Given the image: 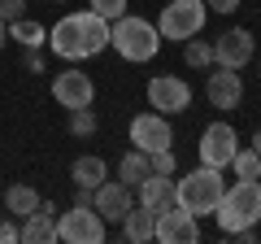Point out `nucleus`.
Instances as JSON below:
<instances>
[{"mask_svg":"<svg viewBox=\"0 0 261 244\" xmlns=\"http://www.w3.org/2000/svg\"><path fill=\"white\" fill-rule=\"evenodd\" d=\"M48 44L61 61H87V57L105 53L109 48V22L92 9H79V13H65L53 31H48Z\"/></svg>","mask_w":261,"mask_h":244,"instance_id":"1","label":"nucleus"},{"mask_svg":"<svg viewBox=\"0 0 261 244\" xmlns=\"http://www.w3.org/2000/svg\"><path fill=\"white\" fill-rule=\"evenodd\" d=\"M214 218L226 235L244 231V227H257L261 223V179H235V183H226Z\"/></svg>","mask_w":261,"mask_h":244,"instance_id":"2","label":"nucleus"},{"mask_svg":"<svg viewBox=\"0 0 261 244\" xmlns=\"http://www.w3.org/2000/svg\"><path fill=\"white\" fill-rule=\"evenodd\" d=\"M109 44L122 61H152L161 53V31L157 22L135 18V13H122L118 22H109Z\"/></svg>","mask_w":261,"mask_h":244,"instance_id":"3","label":"nucleus"},{"mask_svg":"<svg viewBox=\"0 0 261 244\" xmlns=\"http://www.w3.org/2000/svg\"><path fill=\"white\" fill-rule=\"evenodd\" d=\"M222 192H226V179H222V170H214V166H196V170H187L183 179H174V205H183L187 214H196V218L214 214L218 201H222Z\"/></svg>","mask_w":261,"mask_h":244,"instance_id":"4","label":"nucleus"},{"mask_svg":"<svg viewBox=\"0 0 261 244\" xmlns=\"http://www.w3.org/2000/svg\"><path fill=\"white\" fill-rule=\"evenodd\" d=\"M205 18H209L205 0H166L161 5V18H157V31H161V39L183 44V39L205 31Z\"/></svg>","mask_w":261,"mask_h":244,"instance_id":"5","label":"nucleus"},{"mask_svg":"<svg viewBox=\"0 0 261 244\" xmlns=\"http://www.w3.org/2000/svg\"><path fill=\"white\" fill-rule=\"evenodd\" d=\"M105 218L96 214L92 205H79L74 209H65V214H57V240L65 244H105Z\"/></svg>","mask_w":261,"mask_h":244,"instance_id":"6","label":"nucleus"},{"mask_svg":"<svg viewBox=\"0 0 261 244\" xmlns=\"http://www.w3.org/2000/svg\"><path fill=\"white\" fill-rule=\"evenodd\" d=\"M235 149H240V135H235L231 122H209L205 131H200V144H196L200 166H214V170H226V166H231Z\"/></svg>","mask_w":261,"mask_h":244,"instance_id":"7","label":"nucleus"},{"mask_svg":"<svg viewBox=\"0 0 261 244\" xmlns=\"http://www.w3.org/2000/svg\"><path fill=\"white\" fill-rule=\"evenodd\" d=\"M148 105L157 113H183L187 105H192V87H187L183 75H152L148 79Z\"/></svg>","mask_w":261,"mask_h":244,"instance_id":"8","label":"nucleus"},{"mask_svg":"<svg viewBox=\"0 0 261 244\" xmlns=\"http://www.w3.org/2000/svg\"><path fill=\"white\" fill-rule=\"evenodd\" d=\"M174 144V131H170V118L166 113H135L130 118V149L140 153H157V149H170Z\"/></svg>","mask_w":261,"mask_h":244,"instance_id":"9","label":"nucleus"},{"mask_svg":"<svg viewBox=\"0 0 261 244\" xmlns=\"http://www.w3.org/2000/svg\"><path fill=\"white\" fill-rule=\"evenodd\" d=\"M252 53H257V39H252V31H244V27H231V31H222V35L214 39V66L244 70L252 61Z\"/></svg>","mask_w":261,"mask_h":244,"instance_id":"10","label":"nucleus"},{"mask_svg":"<svg viewBox=\"0 0 261 244\" xmlns=\"http://www.w3.org/2000/svg\"><path fill=\"white\" fill-rule=\"evenodd\" d=\"M53 101L61 105V109H83V105H92V101H96V83H92V75H83L79 66L61 70V75L53 79Z\"/></svg>","mask_w":261,"mask_h":244,"instance_id":"11","label":"nucleus"},{"mask_svg":"<svg viewBox=\"0 0 261 244\" xmlns=\"http://www.w3.org/2000/svg\"><path fill=\"white\" fill-rule=\"evenodd\" d=\"M92 209L105 223H122V218L135 209V188H126L122 179H105L100 188L92 192Z\"/></svg>","mask_w":261,"mask_h":244,"instance_id":"12","label":"nucleus"},{"mask_svg":"<svg viewBox=\"0 0 261 244\" xmlns=\"http://www.w3.org/2000/svg\"><path fill=\"white\" fill-rule=\"evenodd\" d=\"M157 240L161 244H196L200 240V223L183 205H170V209L157 214Z\"/></svg>","mask_w":261,"mask_h":244,"instance_id":"13","label":"nucleus"},{"mask_svg":"<svg viewBox=\"0 0 261 244\" xmlns=\"http://www.w3.org/2000/svg\"><path fill=\"white\" fill-rule=\"evenodd\" d=\"M205 96H209L214 109H240V101H244V79H240V70L214 66V75L205 79Z\"/></svg>","mask_w":261,"mask_h":244,"instance_id":"14","label":"nucleus"},{"mask_svg":"<svg viewBox=\"0 0 261 244\" xmlns=\"http://www.w3.org/2000/svg\"><path fill=\"white\" fill-rule=\"evenodd\" d=\"M57 214H61V209H57L53 201H39L35 214L22 218V240L27 244H57Z\"/></svg>","mask_w":261,"mask_h":244,"instance_id":"15","label":"nucleus"},{"mask_svg":"<svg viewBox=\"0 0 261 244\" xmlns=\"http://www.w3.org/2000/svg\"><path fill=\"white\" fill-rule=\"evenodd\" d=\"M135 205H148L152 214H161V209L174 205V175H148L135 188Z\"/></svg>","mask_w":261,"mask_h":244,"instance_id":"16","label":"nucleus"},{"mask_svg":"<svg viewBox=\"0 0 261 244\" xmlns=\"http://www.w3.org/2000/svg\"><path fill=\"white\" fill-rule=\"evenodd\" d=\"M122 240H130V244L157 240V214H152L148 205H135L126 218H122Z\"/></svg>","mask_w":261,"mask_h":244,"instance_id":"17","label":"nucleus"},{"mask_svg":"<svg viewBox=\"0 0 261 244\" xmlns=\"http://www.w3.org/2000/svg\"><path fill=\"white\" fill-rule=\"evenodd\" d=\"M105 179H109V166H105V157H79L74 166H70V183H74V188L96 192Z\"/></svg>","mask_w":261,"mask_h":244,"instance_id":"18","label":"nucleus"},{"mask_svg":"<svg viewBox=\"0 0 261 244\" xmlns=\"http://www.w3.org/2000/svg\"><path fill=\"white\" fill-rule=\"evenodd\" d=\"M148 175H152V166H148V153H140V149L122 153V161H118V179L126 183V188H140V183H144Z\"/></svg>","mask_w":261,"mask_h":244,"instance_id":"19","label":"nucleus"},{"mask_svg":"<svg viewBox=\"0 0 261 244\" xmlns=\"http://www.w3.org/2000/svg\"><path fill=\"white\" fill-rule=\"evenodd\" d=\"M35 205H39V192L31 188V183H13V188H5V209H9V218L35 214Z\"/></svg>","mask_w":261,"mask_h":244,"instance_id":"20","label":"nucleus"},{"mask_svg":"<svg viewBox=\"0 0 261 244\" xmlns=\"http://www.w3.org/2000/svg\"><path fill=\"white\" fill-rule=\"evenodd\" d=\"M183 61H187V66H192V70H209V66H214V44H209V39H183Z\"/></svg>","mask_w":261,"mask_h":244,"instance_id":"21","label":"nucleus"},{"mask_svg":"<svg viewBox=\"0 0 261 244\" xmlns=\"http://www.w3.org/2000/svg\"><path fill=\"white\" fill-rule=\"evenodd\" d=\"M9 39H18L22 48H39L44 44V27H39V22H31V18H18V22H9Z\"/></svg>","mask_w":261,"mask_h":244,"instance_id":"22","label":"nucleus"},{"mask_svg":"<svg viewBox=\"0 0 261 244\" xmlns=\"http://www.w3.org/2000/svg\"><path fill=\"white\" fill-rule=\"evenodd\" d=\"M231 170H235V179H261V153L252 149H235V157H231Z\"/></svg>","mask_w":261,"mask_h":244,"instance_id":"23","label":"nucleus"},{"mask_svg":"<svg viewBox=\"0 0 261 244\" xmlns=\"http://www.w3.org/2000/svg\"><path fill=\"white\" fill-rule=\"evenodd\" d=\"M65 113H70V131H74V135H96L100 122H96V109H92V105H83V109H65Z\"/></svg>","mask_w":261,"mask_h":244,"instance_id":"24","label":"nucleus"},{"mask_svg":"<svg viewBox=\"0 0 261 244\" xmlns=\"http://www.w3.org/2000/svg\"><path fill=\"white\" fill-rule=\"evenodd\" d=\"M148 166H152V175H174L178 157H174V149H157V153H148Z\"/></svg>","mask_w":261,"mask_h":244,"instance_id":"25","label":"nucleus"},{"mask_svg":"<svg viewBox=\"0 0 261 244\" xmlns=\"http://www.w3.org/2000/svg\"><path fill=\"white\" fill-rule=\"evenodd\" d=\"M87 9L100 13L105 22H118L122 13H126V0H87Z\"/></svg>","mask_w":261,"mask_h":244,"instance_id":"26","label":"nucleus"},{"mask_svg":"<svg viewBox=\"0 0 261 244\" xmlns=\"http://www.w3.org/2000/svg\"><path fill=\"white\" fill-rule=\"evenodd\" d=\"M27 18V0H0V22H18Z\"/></svg>","mask_w":261,"mask_h":244,"instance_id":"27","label":"nucleus"},{"mask_svg":"<svg viewBox=\"0 0 261 244\" xmlns=\"http://www.w3.org/2000/svg\"><path fill=\"white\" fill-rule=\"evenodd\" d=\"M205 9L209 13H235V9H240V0H205Z\"/></svg>","mask_w":261,"mask_h":244,"instance_id":"28","label":"nucleus"},{"mask_svg":"<svg viewBox=\"0 0 261 244\" xmlns=\"http://www.w3.org/2000/svg\"><path fill=\"white\" fill-rule=\"evenodd\" d=\"M13 240H22V227H13L9 218V223H0V244H13Z\"/></svg>","mask_w":261,"mask_h":244,"instance_id":"29","label":"nucleus"},{"mask_svg":"<svg viewBox=\"0 0 261 244\" xmlns=\"http://www.w3.org/2000/svg\"><path fill=\"white\" fill-rule=\"evenodd\" d=\"M9 44V22H0V48Z\"/></svg>","mask_w":261,"mask_h":244,"instance_id":"30","label":"nucleus"},{"mask_svg":"<svg viewBox=\"0 0 261 244\" xmlns=\"http://www.w3.org/2000/svg\"><path fill=\"white\" fill-rule=\"evenodd\" d=\"M252 149H257V153H261V131H252Z\"/></svg>","mask_w":261,"mask_h":244,"instance_id":"31","label":"nucleus"},{"mask_svg":"<svg viewBox=\"0 0 261 244\" xmlns=\"http://www.w3.org/2000/svg\"><path fill=\"white\" fill-rule=\"evenodd\" d=\"M57 5H65V0H57Z\"/></svg>","mask_w":261,"mask_h":244,"instance_id":"32","label":"nucleus"}]
</instances>
